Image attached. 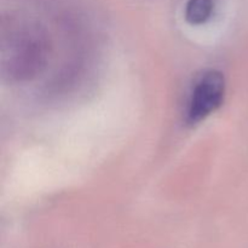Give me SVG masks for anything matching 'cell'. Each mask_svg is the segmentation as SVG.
Wrapping results in <instances>:
<instances>
[{"mask_svg":"<svg viewBox=\"0 0 248 248\" xmlns=\"http://www.w3.org/2000/svg\"><path fill=\"white\" fill-rule=\"evenodd\" d=\"M48 43L40 29L19 28L4 41L2 74L12 81H27L40 74L47 62Z\"/></svg>","mask_w":248,"mask_h":248,"instance_id":"obj_1","label":"cell"},{"mask_svg":"<svg viewBox=\"0 0 248 248\" xmlns=\"http://www.w3.org/2000/svg\"><path fill=\"white\" fill-rule=\"evenodd\" d=\"M225 94V79L218 70L203 73L191 90L186 109L189 124H198L215 113L223 103Z\"/></svg>","mask_w":248,"mask_h":248,"instance_id":"obj_2","label":"cell"},{"mask_svg":"<svg viewBox=\"0 0 248 248\" xmlns=\"http://www.w3.org/2000/svg\"><path fill=\"white\" fill-rule=\"evenodd\" d=\"M215 11L213 0H188L184 10L186 19L190 24H202L212 17Z\"/></svg>","mask_w":248,"mask_h":248,"instance_id":"obj_3","label":"cell"}]
</instances>
